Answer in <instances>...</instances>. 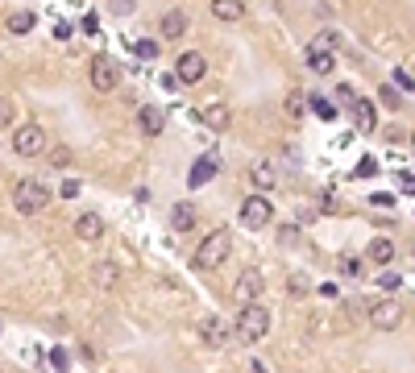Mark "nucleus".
Wrapping results in <instances>:
<instances>
[{
  "instance_id": "1",
  "label": "nucleus",
  "mask_w": 415,
  "mask_h": 373,
  "mask_svg": "<svg viewBox=\"0 0 415 373\" xmlns=\"http://www.w3.org/2000/svg\"><path fill=\"white\" fill-rule=\"evenodd\" d=\"M270 332V311L253 299V303H241V316H237V324H232V336L241 340V344H258L262 336Z\"/></svg>"
},
{
  "instance_id": "2",
  "label": "nucleus",
  "mask_w": 415,
  "mask_h": 373,
  "mask_svg": "<svg viewBox=\"0 0 415 373\" xmlns=\"http://www.w3.org/2000/svg\"><path fill=\"white\" fill-rule=\"evenodd\" d=\"M13 203H17L21 216H38V212L50 208V186L42 179H21L17 191H13Z\"/></svg>"
},
{
  "instance_id": "3",
  "label": "nucleus",
  "mask_w": 415,
  "mask_h": 373,
  "mask_svg": "<svg viewBox=\"0 0 415 373\" xmlns=\"http://www.w3.org/2000/svg\"><path fill=\"white\" fill-rule=\"evenodd\" d=\"M232 249V233L229 229H216V233H208L204 240H199V249H195V266L199 270H216L225 257H229Z\"/></svg>"
},
{
  "instance_id": "4",
  "label": "nucleus",
  "mask_w": 415,
  "mask_h": 373,
  "mask_svg": "<svg viewBox=\"0 0 415 373\" xmlns=\"http://www.w3.org/2000/svg\"><path fill=\"white\" fill-rule=\"evenodd\" d=\"M13 149H17L21 158H42L50 149V133L42 125H21V129L13 133Z\"/></svg>"
},
{
  "instance_id": "5",
  "label": "nucleus",
  "mask_w": 415,
  "mask_h": 373,
  "mask_svg": "<svg viewBox=\"0 0 415 373\" xmlns=\"http://www.w3.org/2000/svg\"><path fill=\"white\" fill-rule=\"evenodd\" d=\"M88 79H92L95 92H117L121 88V67L112 54H95L92 67H88Z\"/></svg>"
},
{
  "instance_id": "6",
  "label": "nucleus",
  "mask_w": 415,
  "mask_h": 373,
  "mask_svg": "<svg viewBox=\"0 0 415 373\" xmlns=\"http://www.w3.org/2000/svg\"><path fill=\"white\" fill-rule=\"evenodd\" d=\"M270 216H275V208H270V199L258 191V195H249L245 203H241V212H237V220L245 224V229H266L270 224Z\"/></svg>"
},
{
  "instance_id": "7",
  "label": "nucleus",
  "mask_w": 415,
  "mask_h": 373,
  "mask_svg": "<svg viewBox=\"0 0 415 373\" xmlns=\"http://www.w3.org/2000/svg\"><path fill=\"white\" fill-rule=\"evenodd\" d=\"M403 307L395 303V299H378V303H369V324L378 327V332H395V327H403Z\"/></svg>"
},
{
  "instance_id": "8",
  "label": "nucleus",
  "mask_w": 415,
  "mask_h": 373,
  "mask_svg": "<svg viewBox=\"0 0 415 373\" xmlns=\"http://www.w3.org/2000/svg\"><path fill=\"white\" fill-rule=\"evenodd\" d=\"M195 332H199V344H208V348H225L229 344V332L232 327L220 320V316H204L199 324H195Z\"/></svg>"
},
{
  "instance_id": "9",
  "label": "nucleus",
  "mask_w": 415,
  "mask_h": 373,
  "mask_svg": "<svg viewBox=\"0 0 415 373\" xmlns=\"http://www.w3.org/2000/svg\"><path fill=\"white\" fill-rule=\"evenodd\" d=\"M208 75V62H204V54H195V50H187V54H179V62H175V79L179 83H199Z\"/></svg>"
},
{
  "instance_id": "10",
  "label": "nucleus",
  "mask_w": 415,
  "mask_h": 373,
  "mask_svg": "<svg viewBox=\"0 0 415 373\" xmlns=\"http://www.w3.org/2000/svg\"><path fill=\"white\" fill-rule=\"evenodd\" d=\"M216 175H220V154H204V158H195V166L187 175V186H208Z\"/></svg>"
},
{
  "instance_id": "11",
  "label": "nucleus",
  "mask_w": 415,
  "mask_h": 373,
  "mask_svg": "<svg viewBox=\"0 0 415 373\" xmlns=\"http://www.w3.org/2000/svg\"><path fill=\"white\" fill-rule=\"evenodd\" d=\"M353 125H357V133H374L378 129V104L366 100V95H353Z\"/></svg>"
},
{
  "instance_id": "12",
  "label": "nucleus",
  "mask_w": 415,
  "mask_h": 373,
  "mask_svg": "<svg viewBox=\"0 0 415 373\" xmlns=\"http://www.w3.org/2000/svg\"><path fill=\"white\" fill-rule=\"evenodd\" d=\"M278 179H282V175H278V166L270 162V158H258V162L249 166V183L258 186L262 195H266V191H275V186H278Z\"/></svg>"
},
{
  "instance_id": "13",
  "label": "nucleus",
  "mask_w": 415,
  "mask_h": 373,
  "mask_svg": "<svg viewBox=\"0 0 415 373\" xmlns=\"http://www.w3.org/2000/svg\"><path fill=\"white\" fill-rule=\"evenodd\" d=\"M262 286H266V282H262L258 270H241L237 282H232V294H237V303H253V299L262 294Z\"/></svg>"
},
{
  "instance_id": "14",
  "label": "nucleus",
  "mask_w": 415,
  "mask_h": 373,
  "mask_svg": "<svg viewBox=\"0 0 415 373\" xmlns=\"http://www.w3.org/2000/svg\"><path fill=\"white\" fill-rule=\"evenodd\" d=\"M138 129L145 137H158L162 129H166V112L158 108V104H141L138 108Z\"/></svg>"
},
{
  "instance_id": "15",
  "label": "nucleus",
  "mask_w": 415,
  "mask_h": 373,
  "mask_svg": "<svg viewBox=\"0 0 415 373\" xmlns=\"http://www.w3.org/2000/svg\"><path fill=\"white\" fill-rule=\"evenodd\" d=\"M75 236L88 240V245L100 240V236H104V220H100L95 212H79V216H75Z\"/></svg>"
},
{
  "instance_id": "16",
  "label": "nucleus",
  "mask_w": 415,
  "mask_h": 373,
  "mask_svg": "<svg viewBox=\"0 0 415 373\" xmlns=\"http://www.w3.org/2000/svg\"><path fill=\"white\" fill-rule=\"evenodd\" d=\"M199 121H204L208 129H216V133H220V129H229L232 112L225 108V104H204V108H199Z\"/></svg>"
},
{
  "instance_id": "17",
  "label": "nucleus",
  "mask_w": 415,
  "mask_h": 373,
  "mask_svg": "<svg viewBox=\"0 0 415 373\" xmlns=\"http://www.w3.org/2000/svg\"><path fill=\"white\" fill-rule=\"evenodd\" d=\"M187 13L183 8H171V13H162V38H183L187 34Z\"/></svg>"
},
{
  "instance_id": "18",
  "label": "nucleus",
  "mask_w": 415,
  "mask_h": 373,
  "mask_svg": "<svg viewBox=\"0 0 415 373\" xmlns=\"http://www.w3.org/2000/svg\"><path fill=\"white\" fill-rule=\"evenodd\" d=\"M117 278H121L117 262H95V266H92V282L100 286V290H112V286H117Z\"/></svg>"
},
{
  "instance_id": "19",
  "label": "nucleus",
  "mask_w": 415,
  "mask_h": 373,
  "mask_svg": "<svg viewBox=\"0 0 415 373\" xmlns=\"http://www.w3.org/2000/svg\"><path fill=\"white\" fill-rule=\"evenodd\" d=\"M171 229H175V233H191V229H195V208H191V203H175V208H171Z\"/></svg>"
},
{
  "instance_id": "20",
  "label": "nucleus",
  "mask_w": 415,
  "mask_h": 373,
  "mask_svg": "<svg viewBox=\"0 0 415 373\" xmlns=\"http://www.w3.org/2000/svg\"><path fill=\"white\" fill-rule=\"evenodd\" d=\"M332 67H336V54H328V50H308V71H312V75H332Z\"/></svg>"
},
{
  "instance_id": "21",
  "label": "nucleus",
  "mask_w": 415,
  "mask_h": 373,
  "mask_svg": "<svg viewBox=\"0 0 415 373\" xmlns=\"http://www.w3.org/2000/svg\"><path fill=\"white\" fill-rule=\"evenodd\" d=\"M369 262H374V266H390V262H395V245H390V240H386V236H378V240H369Z\"/></svg>"
},
{
  "instance_id": "22",
  "label": "nucleus",
  "mask_w": 415,
  "mask_h": 373,
  "mask_svg": "<svg viewBox=\"0 0 415 373\" xmlns=\"http://www.w3.org/2000/svg\"><path fill=\"white\" fill-rule=\"evenodd\" d=\"M212 13L220 21H241L245 17V0H212Z\"/></svg>"
},
{
  "instance_id": "23",
  "label": "nucleus",
  "mask_w": 415,
  "mask_h": 373,
  "mask_svg": "<svg viewBox=\"0 0 415 373\" xmlns=\"http://www.w3.org/2000/svg\"><path fill=\"white\" fill-rule=\"evenodd\" d=\"M34 21H38V17H34L29 8H17V13H8V21H4V25H8V34H29V29H34Z\"/></svg>"
},
{
  "instance_id": "24",
  "label": "nucleus",
  "mask_w": 415,
  "mask_h": 373,
  "mask_svg": "<svg viewBox=\"0 0 415 373\" xmlns=\"http://www.w3.org/2000/svg\"><path fill=\"white\" fill-rule=\"evenodd\" d=\"M341 46H345V38H341L336 29H324V34H316V38H312V50H328V54H336Z\"/></svg>"
},
{
  "instance_id": "25",
  "label": "nucleus",
  "mask_w": 415,
  "mask_h": 373,
  "mask_svg": "<svg viewBox=\"0 0 415 373\" xmlns=\"http://www.w3.org/2000/svg\"><path fill=\"white\" fill-rule=\"evenodd\" d=\"M308 112H316L320 121H336V116H341V112H336V104H332V100H324V95H312V100H308Z\"/></svg>"
},
{
  "instance_id": "26",
  "label": "nucleus",
  "mask_w": 415,
  "mask_h": 373,
  "mask_svg": "<svg viewBox=\"0 0 415 373\" xmlns=\"http://www.w3.org/2000/svg\"><path fill=\"white\" fill-rule=\"evenodd\" d=\"M158 42H154V38H138V42H133V54H138V58H150V62H154V58H158Z\"/></svg>"
},
{
  "instance_id": "27",
  "label": "nucleus",
  "mask_w": 415,
  "mask_h": 373,
  "mask_svg": "<svg viewBox=\"0 0 415 373\" xmlns=\"http://www.w3.org/2000/svg\"><path fill=\"white\" fill-rule=\"evenodd\" d=\"M299 240H303V233H299L295 224H282V229H278V245H282V249H295Z\"/></svg>"
},
{
  "instance_id": "28",
  "label": "nucleus",
  "mask_w": 415,
  "mask_h": 373,
  "mask_svg": "<svg viewBox=\"0 0 415 373\" xmlns=\"http://www.w3.org/2000/svg\"><path fill=\"white\" fill-rule=\"evenodd\" d=\"M286 112H291V116H303V112H308V95L291 92V95H286Z\"/></svg>"
},
{
  "instance_id": "29",
  "label": "nucleus",
  "mask_w": 415,
  "mask_h": 373,
  "mask_svg": "<svg viewBox=\"0 0 415 373\" xmlns=\"http://www.w3.org/2000/svg\"><path fill=\"white\" fill-rule=\"evenodd\" d=\"M336 266H341V274H345V278H357V274H362V262H357V257H349V253H345Z\"/></svg>"
},
{
  "instance_id": "30",
  "label": "nucleus",
  "mask_w": 415,
  "mask_h": 373,
  "mask_svg": "<svg viewBox=\"0 0 415 373\" xmlns=\"http://www.w3.org/2000/svg\"><path fill=\"white\" fill-rule=\"evenodd\" d=\"M395 83H399L403 92H415V79H411V71H407V67H399V71H395Z\"/></svg>"
},
{
  "instance_id": "31",
  "label": "nucleus",
  "mask_w": 415,
  "mask_h": 373,
  "mask_svg": "<svg viewBox=\"0 0 415 373\" xmlns=\"http://www.w3.org/2000/svg\"><path fill=\"white\" fill-rule=\"evenodd\" d=\"M108 8H112L117 17H129V13H133V0H108Z\"/></svg>"
},
{
  "instance_id": "32",
  "label": "nucleus",
  "mask_w": 415,
  "mask_h": 373,
  "mask_svg": "<svg viewBox=\"0 0 415 373\" xmlns=\"http://www.w3.org/2000/svg\"><path fill=\"white\" fill-rule=\"evenodd\" d=\"M395 179H399V191H403V195H415V175L403 170V175H395Z\"/></svg>"
},
{
  "instance_id": "33",
  "label": "nucleus",
  "mask_w": 415,
  "mask_h": 373,
  "mask_svg": "<svg viewBox=\"0 0 415 373\" xmlns=\"http://www.w3.org/2000/svg\"><path fill=\"white\" fill-rule=\"evenodd\" d=\"M50 162H54V166H67V162H71V149H62V145L50 149Z\"/></svg>"
},
{
  "instance_id": "34",
  "label": "nucleus",
  "mask_w": 415,
  "mask_h": 373,
  "mask_svg": "<svg viewBox=\"0 0 415 373\" xmlns=\"http://www.w3.org/2000/svg\"><path fill=\"white\" fill-rule=\"evenodd\" d=\"M369 203H374V208H390V203H395V195H386V191H374V195H369Z\"/></svg>"
},
{
  "instance_id": "35",
  "label": "nucleus",
  "mask_w": 415,
  "mask_h": 373,
  "mask_svg": "<svg viewBox=\"0 0 415 373\" xmlns=\"http://www.w3.org/2000/svg\"><path fill=\"white\" fill-rule=\"evenodd\" d=\"M13 112H17V108H13V100H4V95H0V125H8V121H13Z\"/></svg>"
},
{
  "instance_id": "36",
  "label": "nucleus",
  "mask_w": 415,
  "mask_h": 373,
  "mask_svg": "<svg viewBox=\"0 0 415 373\" xmlns=\"http://www.w3.org/2000/svg\"><path fill=\"white\" fill-rule=\"evenodd\" d=\"M399 274H390V270H386V274H378V286H386V290H395V286H399Z\"/></svg>"
},
{
  "instance_id": "37",
  "label": "nucleus",
  "mask_w": 415,
  "mask_h": 373,
  "mask_svg": "<svg viewBox=\"0 0 415 373\" xmlns=\"http://www.w3.org/2000/svg\"><path fill=\"white\" fill-rule=\"evenodd\" d=\"M353 88H349V83H341V88H336V100H341V104H353Z\"/></svg>"
},
{
  "instance_id": "38",
  "label": "nucleus",
  "mask_w": 415,
  "mask_h": 373,
  "mask_svg": "<svg viewBox=\"0 0 415 373\" xmlns=\"http://www.w3.org/2000/svg\"><path fill=\"white\" fill-rule=\"evenodd\" d=\"M75 195H79V183H75V179H67V183H62V199H75Z\"/></svg>"
},
{
  "instance_id": "39",
  "label": "nucleus",
  "mask_w": 415,
  "mask_h": 373,
  "mask_svg": "<svg viewBox=\"0 0 415 373\" xmlns=\"http://www.w3.org/2000/svg\"><path fill=\"white\" fill-rule=\"evenodd\" d=\"M54 38H58V42H67V38H71V25H67V21H58V25H54Z\"/></svg>"
},
{
  "instance_id": "40",
  "label": "nucleus",
  "mask_w": 415,
  "mask_h": 373,
  "mask_svg": "<svg viewBox=\"0 0 415 373\" xmlns=\"http://www.w3.org/2000/svg\"><path fill=\"white\" fill-rule=\"evenodd\" d=\"M249 373H266V365L262 361H249Z\"/></svg>"
},
{
  "instance_id": "41",
  "label": "nucleus",
  "mask_w": 415,
  "mask_h": 373,
  "mask_svg": "<svg viewBox=\"0 0 415 373\" xmlns=\"http://www.w3.org/2000/svg\"><path fill=\"white\" fill-rule=\"evenodd\" d=\"M411 149H415V129H411Z\"/></svg>"
},
{
  "instance_id": "42",
  "label": "nucleus",
  "mask_w": 415,
  "mask_h": 373,
  "mask_svg": "<svg viewBox=\"0 0 415 373\" xmlns=\"http://www.w3.org/2000/svg\"><path fill=\"white\" fill-rule=\"evenodd\" d=\"M0 373H4V365H0Z\"/></svg>"
}]
</instances>
